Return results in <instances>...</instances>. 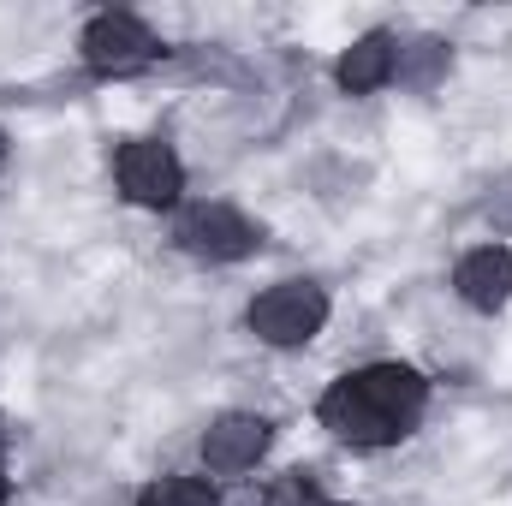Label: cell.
Listing matches in <instances>:
<instances>
[{"instance_id": "cell-1", "label": "cell", "mask_w": 512, "mask_h": 506, "mask_svg": "<svg viewBox=\"0 0 512 506\" xmlns=\"http://www.w3.org/2000/svg\"><path fill=\"white\" fill-rule=\"evenodd\" d=\"M429 411V376L399 364V358H376V364H358L346 376H334L316 399V423L352 447V453H382L399 447Z\"/></svg>"}, {"instance_id": "cell-2", "label": "cell", "mask_w": 512, "mask_h": 506, "mask_svg": "<svg viewBox=\"0 0 512 506\" xmlns=\"http://www.w3.org/2000/svg\"><path fill=\"white\" fill-rule=\"evenodd\" d=\"M328 316H334L328 286L298 280V274L262 286L251 304H245V328H251L262 346H274V352H298V346H310V340L328 328Z\"/></svg>"}, {"instance_id": "cell-3", "label": "cell", "mask_w": 512, "mask_h": 506, "mask_svg": "<svg viewBox=\"0 0 512 506\" xmlns=\"http://www.w3.org/2000/svg\"><path fill=\"white\" fill-rule=\"evenodd\" d=\"M161 36L137 18V12H90L84 30H78V60L96 72V78H143L155 60H161Z\"/></svg>"}, {"instance_id": "cell-4", "label": "cell", "mask_w": 512, "mask_h": 506, "mask_svg": "<svg viewBox=\"0 0 512 506\" xmlns=\"http://www.w3.org/2000/svg\"><path fill=\"white\" fill-rule=\"evenodd\" d=\"M173 251H185L191 262L227 268L262 251V227L233 203H179L173 215Z\"/></svg>"}, {"instance_id": "cell-5", "label": "cell", "mask_w": 512, "mask_h": 506, "mask_svg": "<svg viewBox=\"0 0 512 506\" xmlns=\"http://www.w3.org/2000/svg\"><path fill=\"white\" fill-rule=\"evenodd\" d=\"M114 185L131 209H179L185 203V161L167 137H126L114 149Z\"/></svg>"}, {"instance_id": "cell-6", "label": "cell", "mask_w": 512, "mask_h": 506, "mask_svg": "<svg viewBox=\"0 0 512 506\" xmlns=\"http://www.w3.org/2000/svg\"><path fill=\"white\" fill-rule=\"evenodd\" d=\"M274 447V423L262 411H221L209 417L203 441H197V459H203V477H251L256 465L268 459Z\"/></svg>"}, {"instance_id": "cell-7", "label": "cell", "mask_w": 512, "mask_h": 506, "mask_svg": "<svg viewBox=\"0 0 512 506\" xmlns=\"http://www.w3.org/2000/svg\"><path fill=\"white\" fill-rule=\"evenodd\" d=\"M453 292L465 310L477 316H501L512 304V245H471V251L453 262Z\"/></svg>"}, {"instance_id": "cell-8", "label": "cell", "mask_w": 512, "mask_h": 506, "mask_svg": "<svg viewBox=\"0 0 512 506\" xmlns=\"http://www.w3.org/2000/svg\"><path fill=\"white\" fill-rule=\"evenodd\" d=\"M393 66H399V36H393V30H364V36H352V42L340 48L334 84H340L346 96H376V90L393 84Z\"/></svg>"}, {"instance_id": "cell-9", "label": "cell", "mask_w": 512, "mask_h": 506, "mask_svg": "<svg viewBox=\"0 0 512 506\" xmlns=\"http://www.w3.org/2000/svg\"><path fill=\"white\" fill-rule=\"evenodd\" d=\"M453 72V42L447 36H399V66H393V84L411 90V96H435Z\"/></svg>"}, {"instance_id": "cell-10", "label": "cell", "mask_w": 512, "mask_h": 506, "mask_svg": "<svg viewBox=\"0 0 512 506\" xmlns=\"http://www.w3.org/2000/svg\"><path fill=\"white\" fill-rule=\"evenodd\" d=\"M137 506H221V489H215V477L167 471V477H149L137 489Z\"/></svg>"}, {"instance_id": "cell-11", "label": "cell", "mask_w": 512, "mask_h": 506, "mask_svg": "<svg viewBox=\"0 0 512 506\" xmlns=\"http://www.w3.org/2000/svg\"><path fill=\"white\" fill-rule=\"evenodd\" d=\"M251 506H322V489L310 483V471H286V477H274Z\"/></svg>"}, {"instance_id": "cell-12", "label": "cell", "mask_w": 512, "mask_h": 506, "mask_svg": "<svg viewBox=\"0 0 512 506\" xmlns=\"http://www.w3.org/2000/svg\"><path fill=\"white\" fill-rule=\"evenodd\" d=\"M6 453H12V429H6V417H0V471H6Z\"/></svg>"}, {"instance_id": "cell-13", "label": "cell", "mask_w": 512, "mask_h": 506, "mask_svg": "<svg viewBox=\"0 0 512 506\" xmlns=\"http://www.w3.org/2000/svg\"><path fill=\"white\" fill-rule=\"evenodd\" d=\"M6 161H12V143H6V131H0V173H6Z\"/></svg>"}, {"instance_id": "cell-14", "label": "cell", "mask_w": 512, "mask_h": 506, "mask_svg": "<svg viewBox=\"0 0 512 506\" xmlns=\"http://www.w3.org/2000/svg\"><path fill=\"white\" fill-rule=\"evenodd\" d=\"M12 501V483H6V471H0V506Z\"/></svg>"}, {"instance_id": "cell-15", "label": "cell", "mask_w": 512, "mask_h": 506, "mask_svg": "<svg viewBox=\"0 0 512 506\" xmlns=\"http://www.w3.org/2000/svg\"><path fill=\"white\" fill-rule=\"evenodd\" d=\"M322 506H352V501H328V495H322Z\"/></svg>"}]
</instances>
